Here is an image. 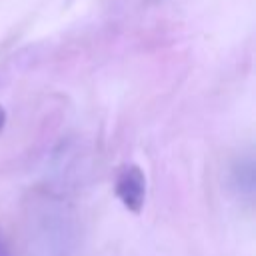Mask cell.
<instances>
[{
  "label": "cell",
  "instance_id": "obj_1",
  "mask_svg": "<svg viewBox=\"0 0 256 256\" xmlns=\"http://www.w3.org/2000/svg\"><path fill=\"white\" fill-rule=\"evenodd\" d=\"M116 194L118 198L122 200V204L132 210V212H140L142 206H144V198H146V178H144V172L130 164V166H124L122 172L118 174V180H116Z\"/></svg>",
  "mask_w": 256,
  "mask_h": 256
},
{
  "label": "cell",
  "instance_id": "obj_2",
  "mask_svg": "<svg viewBox=\"0 0 256 256\" xmlns=\"http://www.w3.org/2000/svg\"><path fill=\"white\" fill-rule=\"evenodd\" d=\"M0 256H10V252H8V248L2 244V240H0Z\"/></svg>",
  "mask_w": 256,
  "mask_h": 256
},
{
  "label": "cell",
  "instance_id": "obj_3",
  "mask_svg": "<svg viewBox=\"0 0 256 256\" xmlns=\"http://www.w3.org/2000/svg\"><path fill=\"white\" fill-rule=\"evenodd\" d=\"M4 120H6V114H4V108L0 106V130H2V126H4Z\"/></svg>",
  "mask_w": 256,
  "mask_h": 256
}]
</instances>
